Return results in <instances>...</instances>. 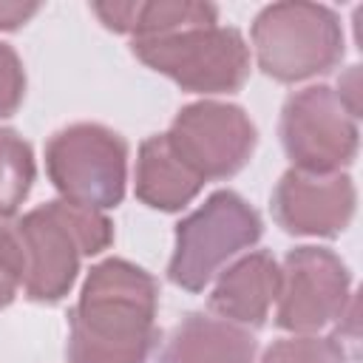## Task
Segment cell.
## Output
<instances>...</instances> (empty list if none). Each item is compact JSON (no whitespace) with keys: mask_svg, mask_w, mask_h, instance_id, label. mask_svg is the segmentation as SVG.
<instances>
[{"mask_svg":"<svg viewBox=\"0 0 363 363\" xmlns=\"http://www.w3.org/2000/svg\"><path fill=\"white\" fill-rule=\"evenodd\" d=\"M20 289V267L14 247L6 235V227L0 224V309H6Z\"/></svg>","mask_w":363,"mask_h":363,"instance_id":"18","label":"cell"},{"mask_svg":"<svg viewBox=\"0 0 363 363\" xmlns=\"http://www.w3.org/2000/svg\"><path fill=\"white\" fill-rule=\"evenodd\" d=\"M31 145L11 128H0V218L14 216L34 184Z\"/></svg>","mask_w":363,"mask_h":363,"instance_id":"15","label":"cell"},{"mask_svg":"<svg viewBox=\"0 0 363 363\" xmlns=\"http://www.w3.org/2000/svg\"><path fill=\"white\" fill-rule=\"evenodd\" d=\"M3 227L17 255L20 286L37 303L62 301L77 281L79 261L113 241V227L102 210L65 199L40 204Z\"/></svg>","mask_w":363,"mask_h":363,"instance_id":"2","label":"cell"},{"mask_svg":"<svg viewBox=\"0 0 363 363\" xmlns=\"http://www.w3.org/2000/svg\"><path fill=\"white\" fill-rule=\"evenodd\" d=\"M94 14L105 23V28L130 34L133 40L162 37L193 26L218 23V9L210 3L190 0H150V3H94Z\"/></svg>","mask_w":363,"mask_h":363,"instance_id":"14","label":"cell"},{"mask_svg":"<svg viewBox=\"0 0 363 363\" xmlns=\"http://www.w3.org/2000/svg\"><path fill=\"white\" fill-rule=\"evenodd\" d=\"M26 94V71L17 57V51L6 43H0V119L11 116Z\"/></svg>","mask_w":363,"mask_h":363,"instance_id":"17","label":"cell"},{"mask_svg":"<svg viewBox=\"0 0 363 363\" xmlns=\"http://www.w3.org/2000/svg\"><path fill=\"white\" fill-rule=\"evenodd\" d=\"M258 68L278 82H301L332 71L343 60L337 14L320 3H272L252 20Z\"/></svg>","mask_w":363,"mask_h":363,"instance_id":"3","label":"cell"},{"mask_svg":"<svg viewBox=\"0 0 363 363\" xmlns=\"http://www.w3.org/2000/svg\"><path fill=\"white\" fill-rule=\"evenodd\" d=\"M164 136L204 182L238 173L255 150V125L244 108L216 99L184 105Z\"/></svg>","mask_w":363,"mask_h":363,"instance_id":"9","label":"cell"},{"mask_svg":"<svg viewBox=\"0 0 363 363\" xmlns=\"http://www.w3.org/2000/svg\"><path fill=\"white\" fill-rule=\"evenodd\" d=\"M281 142L292 167L337 173L357 156V119L329 85H309L284 102Z\"/></svg>","mask_w":363,"mask_h":363,"instance_id":"7","label":"cell"},{"mask_svg":"<svg viewBox=\"0 0 363 363\" xmlns=\"http://www.w3.org/2000/svg\"><path fill=\"white\" fill-rule=\"evenodd\" d=\"M354 182L346 173H309L289 167L272 190V218L289 235L332 238L354 216Z\"/></svg>","mask_w":363,"mask_h":363,"instance_id":"10","label":"cell"},{"mask_svg":"<svg viewBox=\"0 0 363 363\" xmlns=\"http://www.w3.org/2000/svg\"><path fill=\"white\" fill-rule=\"evenodd\" d=\"M335 94H337V99L346 105V111L357 119V116H360V68H357V65H352V68L340 77Z\"/></svg>","mask_w":363,"mask_h":363,"instance_id":"19","label":"cell"},{"mask_svg":"<svg viewBox=\"0 0 363 363\" xmlns=\"http://www.w3.org/2000/svg\"><path fill=\"white\" fill-rule=\"evenodd\" d=\"M261 363H346V354L335 337L320 335H292L275 340Z\"/></svg>","mask_w":363,"mask_h":363,"instance_id":"16","label":"cell"},{"mask_svg":"<svg viewBox=\"0 0 363 363\" xmlns=\"http://www.w3.org/2000/svg\"><path fill=\"white\" fill-rule=\"evenodd\" d=\"M252 357L250 329L204 312H190L162 349V363H252Z\"/></svg>","mask_w":363,"mask_h":363,"instance_id":"12","label":"cell"},{"mask_svg":"<svg viewBox=\"0 0 363 363\" xmlns=\"http://www.w3.org/2000/svg\"><path fill=\"white\" fill-rule=\"evenodd\" d=\"M45 170L65 201L108 210L125 199L128 145L105 125L77 122L48 139Z\"/></svg>","mask_w":363,"mask_h":363,"instance_id":"6","label":"cell"},{"mask_svg":"<svg viewBox=\"0 0 363 363\" xmlns=\"http://www.w3.org/2000/svg\"><path fill=\"white\" fill-rule=\"evenodd\" d=\"M352 278L326 247H295L281 264L275 323L295 335H312L346 315Z\"/></svg>","mask_w":363,"mask_h":363,"instance_id":"8","label":"cell"},{"mask_svg":"<svg viewBox=\"0 0 363 363\" xmlns=\"http://www.w3.org/2000/svg\"><path fill=\"white\" fill-rule=\"evenodd\" d=\"M281 286V264L269 252L241 255L221 269L213 292L210 312L238 326H264Z\"/></svg>","mask_w":363,"mask_h":363,"instance_id":"11","label":"cell"},{"mask_svg":"<svg viewBox=\"0 0 363 363\" xmlns=\"http://www.w3.org/2000/svg\"><path fill=\"white\" fill-rule=\"evenodd\" d=\"M156 306L159 286L150 272L125 258L99 261L71 309L68 360L147 363L159 340Z\"/></svg>","mask_w":363,"mask_h":363,"instance_id":"1","label":"cell"},{"mask_svg":"<svg viewBox=\"0 0 363 363\" xmlns=\"http://www.w3.org/2000/svg\"><path fill=\"white\" fill-rule=\"evenodd\" d=\"M40 11V3H0V31H14L26 26Z\"/></svg>","mask_w":363,"mask_h":363,"instance_id":"20","label":"cell"},{"mask_svg":"<svg viewBox=\"0 0 363 363\" xmlns=\"http://www.w3.org/2000/svg\"><path fill=\"white\" fill-rule=\"evenodd\" d=\"M204 187V179L179 159V153L170 147L167 136H150L139 145L136 156V199L153 210L176 213L187 207L199 190Z\"/></svg>","mask_w":363,"mask_h":363,"instance_id":"13","label":"cell"},{"mask_svg":"<svg viewBox=\"0 0 363 363\" xmlns=\"http://www.w3.org/2000/svg\"><path fill=\"white\" fill-rule=\"evenodd\" d=\"M261 233L264 224L255 207L233 190H216L179 221L167 278L187 292H201L221 267L250 250Z\"/></svg>","mask_w":363,"mask_h":363,"instance_id":"5","label":"cell"},{"mask_svg":"<svg viewBox=\"0 0 363 363\" xmlns=\"http://www.w3.org/2000/svg\"><path fill=\"white\" fill-rule=\"evenodd\" d=\"M130 48L147 68L193 94H233L250 77V48L233 26H193L133 40Z\"/></svg>","mask_w":363,"mask_h":363,"instance_id":"4","label":"cell"}]
</instances>
